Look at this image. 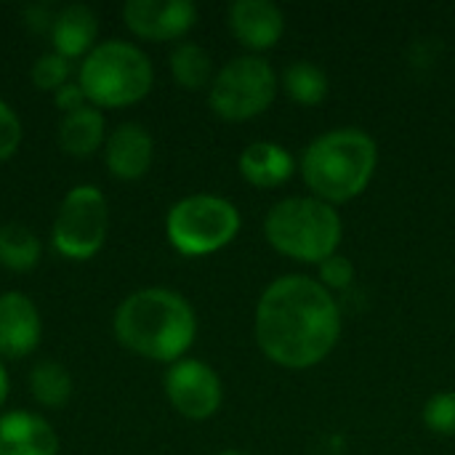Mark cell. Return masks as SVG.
I'll return each mask as SVG.
<instances>
[{"instance_id": "1", "label": "cell", "mask_w": 455, "mask_h": 455, "mask_svg": "<svg viewBox=\"0 0 455 455\" xmlns=\"http://www.w3.org/2000/svg\"><path fill=\"white\" fill-rule=\"evenodd\" d=\"M341 309L315 277L283 275L259 296L253 315L256 344L269 363L285 371L317 368L341 339Z\"/></svg>"}, {"instance_id": "2", "label": "cell", "mask_w": 455, "mask_h": 455, "mask_svg": "<svg viewBox=\"0 0 455 455\" xmlns=\"http://www.w3.org/2000/svg\"><path fill=\"white\" fill-rule=\"evenodd\" d=\"M117 341L152 363H179L197 336L192 304L168 288H141L120 301L112 320Z\"/></svg>"}, {"instance_id": "3", "label": "cell", "mask_w": 455, "mask_h": 455, "mask_svg": "<svg viewBox=\"0 0 455 455\" xmlns=\"http://www.w3.org/2000/svg\"><path fill=\"white\" fill-rule=\"evenodd\" d=\"M379 168L376 139L355 125L333 128L312 139L299 160L301 179L312 197L331 205L360 197Z\"/></svg>"}, {"instance_id": "4", "label": "cell", "mask_w": 455, "mask_h": 455, "mask_svg": "<svg viewBox=\"0 0 455 455\" xmlns=\"http://www.w3.org/2000/svg\"><path fill=\"white\" fill-rule=\"evenodd\" d=\"M264 237L277 253L320 267L325 259L339 253L344 221L336 205L320 197H285L269 208L264 219Z\"/></svg>"}, {"instance_id": "5", "label": "cell", "mask_w": 455, "mask_h": 455, "mask_svg": "<svg viewBox=\"0 0 455 455\" xmlns=\"http://www.w3.org/2000/svg\"><path fill=\"white\" fill-rule=\"evenodd\" d=\"M155 83L149 56L125 40H104L83 59L77 85L91 107L120 109L139 104Z\"/></svg>"}, {"instance_id": "6", "label": "cell", "mask_w": 455, "mask_h": 455, "mask_svg": "<svg viewBox=\"0 0 455 455\" xmlns=\"http://www.w3.org/2000/svg\"><path fill=\"white\" fill-rule=\"evenodd\" d=\"M243 227L235 203L219 195H189L165 216V235L173 251L197 259L227 248Z\"/></svg>"}, {"instance_id": "7", "label": "cell", "mask_w": 455, "mask_h": 455, "mask_svg": "<svg viewBox=\"0 0 455 455\" xmlns=\"http://www.w3.org/2000/svg\"><path fill=\"white\" fill-rule=\"evenodd\" d=\"M280 80L272 64L261 56L245 53L229 59L208 88V104L213 115L229 123L253 120L267 112L277 96Z\"/></svg>"}, {"instance_id": "8", "label": "cell", "mask_w": 455, "mask_h": 455, "mask_svg": "<svg viewBox=\"0 0 455 455\" xmlns=\"http://www.w3.org/2000/svg\"><path fill=\"white\" fill-rule=\"evenodd\" d=\"M107 224L109 211L104 192L93 184H77L67 192L56 211L51 243L59 256L69 261H88L101 251L107 240Z\"/></svg>"}, {"instance_id": "9", "label": "cell", "mask_w": 455, "mask_h": 455, "mask_svg": "<svg viewBox=\"0 0 455 455\" xmlns=\"http://www.w3.org/2000/svg\"><path fill=\"white\" fill-rule=\"evenodd\" d=\"M165 397L184 419L205 421L221 408L224 387L219 373L208 363L184 357L173 363L165 373Z\"/></svg>"}, {"instance_id": "10", "label": "cell", "mask_w": 455, "mask_h": 455, "mask_svg": "<svg viewBox=\"0 0 455 455\" xmlns=\"http://www.w3.org/2000/svg\"><path fill=\"white\" fill-rule=\"evenodd\" d=\"M123 21L141 40H181L197 24V5L192 0H131L123 5Z\"/></svg>"}, {"instance_id": "11", "label": "cell", "mask_w": 455, "mask_h": 455, "mask_svg": "<svg viewBox=\"0 0 455 455\" xmlns=\"http://www.w3.org/2000/svg\"><path fill=\"white\" fill-rule=\"evenodd\" d=\"M229 29L253 56L275 48L285 35V13L272 0H235L229 5Z\"/></svg>"}, {"instance_id": "12", "label": "cell", "mask_w": 455, "mask_h": 455, "mask_svg": "<svg viewBox=\"0 0 455 455\" xmlns=\"http://www.w3.org/2000/svg\"><path fill=\"white\" fill-rule=\"evenodd\" d=\"M43 333L40 312L19 291H8L0 296V355L19 360L35 352Z\"/></svg>"}, {"instance_id": "13", "label": "cell", "mask_w": 455, "mask_h": 455, "mask_svg": "<svg viewBox=\"0 0 455 455\" xmlns=\"http://www.w3.org/2000/svg\"><path fill=\"white\" fill-rule=\"evenodd\" d=\"M155 157V141L149 131L139 123H123L117 125L104 144V160L115 179L120 181H136L141 179Z\"/></svg>"}, {"instance_id": "14", "label": "cell", "mask_w": 455, "mask_h": 455, "mask_svg": "<svg viewBox=\"0 0 455 455\" xmlns=\"http://www.w3.org/2000/svg\"><path fill=\"white\" fill-rule=\"evenodd\" d=\"M0 455H59L53 427L29 411L0 416Z\"/></svg>"}, {"instance_id": "15", "label": "cell", "mask_w": 455, "mask_h": 455, "mask_svg": "<svg viewBox=\"0 0 455 455\" xmlns=\"http://www.w3.org/2000/svg\"><path fill=\"white\" fill-rule=\"evenodd\" d=\"M240 176L259 189H277L299 171L296 157L277 141H253L240 152Z\"/></svg>"}, {"instance_id": "16", "label": "cell", "mask_w": 455, "mask_h": 455, "mask_svg": "<svg viewBox=\"0 0 455 455\" xmlns=\"http://www.w3.org/2000/svg\"><path fill=\"white\" fill-rule=\"evenodd\" d=\"M96 35H99V19L88 5L72 3L56 11L53 27H51V43L59 56L69 61L77 56H88L93 51Z\"/></svg>"}, {"instance_id": "17", "label": "cell", "mask_w": 455, "mask_h": 455, "mask_svg": "<svg viewBox=\"0 0 455 455\" xmlns=\"http://www.w3.org/2000/svg\"><path fill=\"white\" fill-rule=\"evenodd\" d=\"M104 115L101 109L83 104L64 112L59 120V147L72 157H91L104 141Z\"/></svg>"}, {"instance_id": "18", "label": "cell", "mask_w": 455, "mask_h": 455, "mask_svg": "<svg viewBox=\"0 0 455 455\" xmlns=\"http://www.w3.org/2000/svg\"><path fill=\"white\" fill-rule=\"evenodd\" d=\"M283 88L285 93L301 104V107H320L328 93H331V80L325 75L323 67H317L315 61H291L283 72Z\"/></svg>"}, {"instance_id": "19", "label": "cell", "mask_w": 455, "mask_h": 455, "mask_svg": "<svg viewBox=\"0 0 455 455\" xmlns=\"http://www.w3.org/2000/svg\"><path fill=\"white\" fill-rule=\"evenodd\" d=\"M171 75L173 80L187 88V91H200L211 88L216 72H213V59L211 53L197 45V43H179L171 51Z\"/></svg>"}, {"instance_id": "20", "label": "cell", "mask_w": 455, "mask_h": 455, "mask_svg": "<svg viewBox=\"0 0 455 455\" xmlns=\"http://www.w3.org/2000/svg\"><path fill=\"white\" fill-rule=\"evenodd\" d=\"M29 392L37 405L59 411L72 397V376L59 363L43 360L29 371Z\"/></svg>"}, {"instance_id": "21", "label": "cell", "mask_w": 455, "mask_h": 455, "mask_svg": "<svg viewBox=\"0 0 455 455\" xmlns=\"http://www.w3.org/2000/svg\"><path fill=\"white\" fill-rule=\"evenodd\" d=\"M40 240L24 224L0 227V264L11 272H29L40 261Z\"/></svg>"}, {"instance_id": "22", "label": "cell", "mask_w": 455, "mask_h": 455, "mask_svg": "<svg viewBox=\"0 0 455 455\" xmlns=\"http://www.w3.org/2000/svg\"><path fill=\"white\" fill-rule=\"evenodd\" d=\"M72 77V61L53 53H43L35 64H32V83L40 91H51L56 93L59 88H64Z\"/></svg>"}, {"instance_id": "23", "label": "cell", "mask_w": 455, "mask_h": 455, "mask_svg": "<svg viewBox=\"0 0 455 455\" xmlns=\"http://www.w3.org/2000/svg\"><path fill=\"white\" fill-rule=\"evenodd\" d=\"M424 427L435 435L455 437V392H437L424 405Z\"/></svg>"}, {"instance_id": "24", "label": "cell", "mask_w": 455, "mask_h": 455, "mask_svg": "<svg viewBox=\"0 0 455 455\" xmlns=\"http://www.w3.org/2000/svg\"><path fill=\"white\" fill-rule=\"evenodd\" d=\"M317 280L333 293V291H344L355 283V264L341 256V253H333L331 259H325L320 267H317Z\"/></svg>"}, {"instance_id": "25", "label": "cell", "mask_w": 455, "mask_h": 455, "mask_svg": "<svg viewBox=\"0 0 455 455\" xmlns=\"http://www.w3.org/2000/svg\"><path fill=\"white\" fill-rule=\"evenodd\" d=\"M21 144V120L19 115L0 99V163L8 160Z\"/></svg>"}, {"instance_id": "26", "label": "cell", "mask_w": 455, "mask_h": 455, "mask_svg": "<svg viewBox=\"0 0 455 455\" xmlns=\"http://www.w3.org/2000/svg\"><path fill=\"white\" fill-rule=\"evenodd\" d=\"M53 19H56V11H53L51 5L35 3V5L24 8V21H27V27L35 29V32H48V35H51Z\"/></svg>"}, {"instance_id": "27", "label": "cell", "mask_w": 455, "mask_h": 455, "mask_svg": "<svg viewBox=\"0 0 455 455\" xmlns=\"http://www.w3.org/2000/svg\"><path fill=\"white\" fill-rule=\"evenodd\" d=\"M53 99H56V107L64 109V112H72V109H77V107L85 104V96H83V91H80L77 83H67L64 88H59L53 93Z\"/></svg>"}, {"instance_id": "28", "label": "cell", "mask_w": 455, "mask_h": 455, "mask_svg": "<svg viewBox=\"0 0 455 455\" xmlns=\"http://www.w3.org/2000/svg\"><path fill=\"white\" fill-rule=\"evenodd\" d=\"M5 397H8V371L0 363V408L5 405Z\"/></svg>"}, {"instance_id": "29", "label": "cell", "mask_w": 455, "mask_h": 455, "mask_svg": "<svg viewBox=\"0 0 455 455\" xmlns=\"http://www.w3.org/2000/svg\"><path fill=\"white\" fill-rule=\"evenodd\" d=\"M219 455H248V453H243V451H221Z\"/></svg>"}]
</instances>
